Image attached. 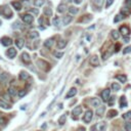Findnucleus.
<instances>
[{"instance_id": "f257e3e1", "label": "nucleus", "mask_w": 131, "mask_h": 131, "mask_svg": "<svg viewBox=\"0 0 131 131\" xmlns=\"http://www.w3.org/2000/svg\"><path fill=\"white\" fill-rule=\"evenodd\" d=\"M106 129H107V123L103 122V121L95 124L92 127V130L93 131H106Z\"/></svg>"}, {"instance_id": "f03ea898", "label": "nucleus", "mask_w": 131, "mask_h": 131, "mask_svg": "<svg viewBox=\"0 0 131 131\" xmlns=\"http://www.w3.org/2000/svg\"><path fill=\"white\" fill-rule=\"evenodd\" d=\"M120 33L124 36V37H128L129 35H130V33H131V30H130V28L128 27V26H126V25H123V26H121L120 27Z\"/></svg>"}, {"instance_id": "7ed1b4c3", "label": "nucleus", "mask_w": 131, "mask_h": 131, "mask_svg": "<svg viewBox=\"0 0 131 131\" xmlns=\"http://www.w3.org/2000/svg\"><path fill=\"white\" fill-rule=\"evenodd\" d=\"M81 113H82V107H80V106L76 107L72 111V117H73V119L74 120H77L78 117H79V115H81Z\"/></svg>"}, {"instance_id": "20e7f679", "label": "nucleus", "mask_w": 131, "mask_h": 131, "mask_svg": "<svg viewBox=\"0 0 131 131\" xmlns=\"http://www.w3.org/2000/svg\"><path fill=\"white\" fill-rule=\"evenodd\" d=\"M22 20H23V22L25 23V24H32L33 23V21H34V16L33 15H31V14H29V13H26V14H23L22 15Z\"/></svg>"}, {"instance_id": "39448f33", "label": "nucleus", "mask_w": 131, "mask_h": 131, "mask_svg": "<svg viewBox=\"0 0 131 131\" xmlns=\"http://www.w3.org/2000/svg\"><path fill=\"white\" fill-rule=\"evenodd\" d=\"M92 117H93L92 111L91 110H87L86 113H85V115H84V117H83V121L85 123H90V121L92 120Z\"/></svg>"}, {"instance_id": "423d86ee", "label": "nucleus", "mask_w": 131, "mask_h": 131, "mask_svg": "<svg viewBox=\"0 0 131 131\" xmlns=\"http://www.w3.org/2000/svg\"><path fill=\"white\" fill-rule=\"evenodd\" d=\"M110 94H111L110 89H104V90H102V92H101V98H102V100H103V101H108L109 98H110Z\"/></svg>"}, {"instance_id": "0eeeda50", "label": "nucleus", "mask_w": 131, "mask_h": 131, "mask_svg": "<svg viewBox=\"0 0 131 131\" xmlns=\"http://www.w3.org/2000/svg\"><path fill=\"white\" fill-rule=\"evenodd\" d=\"M6 54H7V57L9 58V59H14L15 58V55H16V49L15 48H13V47H10L7 51H6Z\"/></svg>"}, {"instance_id": "6e6552de", "label": "nucleus", "mask_w": 131, "mask_h": 131, "mask_svg": "<svg viewBox=\"0 0 131 131\" xmlns=\"http://www.w3.org/2000/svg\"><path fill=\"white\" fill-rule=\"evenodd\" d=\"M89 63L93 67H98L99 66V60H98V58L96 55H92L90 58V60H89Z\"/></svg>"}, {"instance_id": "1a4fd4ad", "label": "nucleus", "mask_w": 131, "mask_h": 131, "mask_svg": "<svg viewBox=\"0 0 131 131\" xmlns=\"http://www.w3.org/2000/svg\"><path fill=\"white\" fill-rule=\"evenodd\" d=\"M0 42H1V44L4 45V46H9V45L12 44V40L9 37H2L1 40H0Z\"/></svg>"}, {"instance_id": "9d476101", "label": "nucleus", "mask_w": 131, "mask_h": 131, "mask_svg": "<svg viewBox=\"0 0 131 131\" xmlns=\"http://www.w3.org/2000/svg\"><path fill=\"white\" fill-rule=\"evenodd\" d=\"M22 60L25 64H30L31 63V58L30 55L27 53V52H23L22 53Z\"/></svg>"}, {"instance_id": "9b49d317", "label": "nucleus", "mask_w": 131, "mask_h": 131, "mask_svg": "<svg viewBox=\"0 0 131 131\" xmlns=\"http://www.w3.org/2000/svg\"><path fill=\"white\" fill-rule=\"evenodd\" d=\"M116 79L119 80V82H121V83H126V81H127V76L124 75V74H120V75H117V76H116Z\"/></svg>"}, {"instance_id": "f8f14e48", "label": "nucleus", "mask_w": 131, "mask_h": 131, "mask_svg": "<svg viewBox=\"0 0 131 131\" xmlns=\"http://www.w3.org/2000/svg\"><path fill=\"white\" fill-rule=\"evenodd\" d=\"M0 108H2L4 110H9V109H11V106H10L9 103H7L6 101L0 99Z\"/></svg>"}, {"instance_id": "ddd939ff", "label": "nucleus", "mask_w": 131, "mask_h": 131, "mask_svg": "<svg viewBox=\"0 0 131 131\" xmlns=\"http://www.w3.org/2000/svg\"><path fill=\"white\" fill-rule=\"evenodd\" d=\"M100 103H101V101L98 98H96V97H93L91 99V104H92V107H94V108H99Z\"/></svg>"}, {"instance_id": "4468645a", "label": "nucleus", "mask_w": 131, "mask_h": 131, "mask_svg": "<svg viewBox=\"0 0 131 131\" xmlns=\"http://www.w3.org/2000/svg\"><path fill=\"white\" fill-rule=\"evenodd\" d=\"M76 94H77V89H76V88H71V89L69 90V92L67 93V95H66V98L73 97V96H75Z\"/></svg>"}, {"instance_id": "2eb2a0df", "label": "nucleus", "mask_w": 131, "mask_h": 131, "mask_svg": "<svg viewBox=\"0 0 131 131\" xmlns=\"http://www.w3.org/2000/svg\"><path fill=\"white\" fill-rule=\"evenodd\" d=\"M119 102H120V107H121L122 109H124V108H126V107H127V100H126V97H125L124 95L120 97Z\"/></svg>"}, {"instance_id": "dca6fc26", "label": "nucleus", "mask_w": 131, "mask_h": 131, "mask_svg": "<svg viewBox=\"0 0 131 131\" xmlns=\"http://www.w3.org/2000/svg\"><path fill=\"white\" fill-rule=\"evenodd\" d=\"M3 14H4L5 17H7V18H10V17L12 16V12H11V10H10L8 7L3 8Z\"/></svg>"}, {"instance_id": "f3484780", "label": "nucleus", "mask_w": 131, "mask_h": 131, "mask_svg": "<svg viewBox=\"0 0 131 131\" xmlns=\"http://www.w3.org/2000/svg\"><path fill=\"white\" fill-rule=\"evenodd\" d=\"M14 43H15V45H16V47H17L18 49H22L23 46H24V44H25V41H24L23 39L18 38V39H16V40L14 41Z\"/></svg>"}, {"instance_id": "a211bd4d", "label": "nucleus", "mask_w": 131, "mask_h": 131, "mask_svg": "<svg viewBox=\"0 0 131 131\" xmlns=\"http://www.w3.org/2000/svg\"><path fill=\"white\" fill-rule=\"evenodd\" d=\"M67 41L66 40H64V39H61L59 42H58V48L59 49H64L66 46H67Z\"/></svg>"}, {"instance_id": "6ab92c4d", "label": "nucleus", "mask_w": 131, "mask_h": 131, "mask_svg": "<svg viewBox=\"0 0 131 131\" xmlns=\"http://www.w3.org/2000/svg\"><path fill=\"white\" fill-rule=\"evenodd\" d=\"M30 78V75L27 72H21L20 74V79L21 80H28Z\"/></svg>"}, {"instance_id": "aec40b11", "label": "nucleus", "mask_w": 131, "mask_h": 131, "mask_svg": "<svg viewBox=\"0 0 131 131\" xmlns=\"http://www.w3.org/2000/svg\"><path fill=\"white\" fill-rule=\"evenodd\" d=\"M72 20H73V17H72L71 15H66V16H64V18H63V23H64L65 26H68V25L72 22Z\"/></svg>"}, {"instance_id": "412c9836", "label": "nucleus", "mask_w": 131, "mask_h": 131, "mask_svg": "<svg viewBox=\"0 0 131 131\" xmlns=\"http://www.w3.org/2000/svg\"><path fill=\"white\" fill-rule=\"evenodd\" d=\"M53 39H52V38H50V39H47L45 42H44V46L46 47V48H50L52 45H53Z\"/></svg>"}, {"instance_id": "4be33fe9", "label": "nucleus", "mask_w": 131, "mask_h": 131, "mask_svg": "<svg viewBox=\"0 0 131 131\" xmlns=\"http://www.w3.org/2000/svg\"><path fill=\"white\" fill-rule=\"evenodd\" d=\"M58 12H60V13H63V12H65L66 11V9H67V5L66 4H64V3H62V4H60L59 6H58Z\"/></svg>"}, {"instance_id": "5701e85b", "label": "nucleus", "mask_w": 131, "mask_h": 131, "mask_svg": "<svg viewBox=\"0 0 131 131\" xmlns=\"http://www.w3.org/2000/svg\"><path fill=\"white\" fill-rule=\"evenodd\" d=\"M12 6H13L14 9L17 10V11H20V10L22 9V3L18 2V1H13V2H12Z\"/></svg>"}, {"instance_id": "b1692460", "label": "nucleus", "mask_w": 131, "mask_h": 131, "mask_svg": "<svg viewBox=\"0 0 131 131\" xmlns=\"http://www.w3.org/2000/svg\"><path fill=\"white\" fill-rule=\"evenodd\" d=\"M43 12H44V14L47 15V16H51V15H52V10H51V8H50L49 6H46V7L43 9Z\"/></svg>"}, {"instance_id": "393cba45", "label": "nucleus", "mask_w": 131, "mask_h": 131, "mask_svg": "<svg viewBox=\"0 0 131 131\" xmlns=\"http://www.w3.org/2000/svg\"><path fill=\"white\" fill-rule=\"evenodd\" d=\"M104 110H106V108H104L103 106H100L99 108H97V110H96V114H97V116H102L103 115V113H104Z\"/></svg>"}, {"instance_id": "a878e982", "label": "nucleus", "mask_w": 131, "mask_h": 131, "mask_svg": "<svg viewBox=\"0 0 131 131\" xmlns=\"http://www.w3.org/2000/svg\"><path fill=\"white\" fill-rule=\"evenodd\" d=\"M126 16L125 15H123L121 12L119 13V14H117L116 16H115V18H114V23H118V22H120V21H122L123 18H125Z\"/></svg>"}, {"instance_id": "bb28decb", "label": "nucleus", "mask_w": 131, "mask_h": 131, "mask_svg": "<svg viewBox=\"0 0 131 131\" xmlns=\"http://www.w3.org/2000/svg\"><path fill=\"white\" fill-rule=\"evenodd\" d=\"M118 115V112L116 110H110L108 112V118H114Z\"/></svg>"}, {"instance_id": "cd10ccee", "label": "nucleus", "mask_w": 131, "mask_h": 131, "mask_svg": "<svg viewBox=\"0 0 131 131\" xmlns=\"http://www.w3.org/2000/svg\"><path fill=\"white\" fill-rule=\"evenodd\" d=\"M29 37H30V39H36L39 37V33L37 31H32V32H30Z\"/></svg>"}, {"instance_id": "c85d7f7f", "label": "nucleus", "mask_w": 131, "mask_h": 131, "mask_svg": "<svg viewBox=\"0 0 131 131\" xmlns=\"http://www.w3.org/2000/svg\"><path fill=\"white\" fill-rule=\"evenodd\" d=\"M78 11H79V9H78L77 7H75V6L69 7V12H70V14H77Z\"/></svg>"}, {"instance_id": "c756f323", "label": "nucleus", "mask_w": 131, "mask_h": 131, "mask_svg": "<svg viewBox=\"0 0 131 131\" xmlns=\"http://www.w3.org/2000/svg\"><path fill=\"white\" fill-rule=\"evenodd\" d=\"M66 120H67V115H66V114L62 115V116L60 117V119H59V123H60V125H64V124L66 123Z\"/></svg>"}, {"instance_id": "7c9ffc66", "label": "nucleus", "mask_w": 131, "mask_h": 131, "mask_svg": "<svg viewBox=\"0 0 131 131\" xmlns=\"http://www.w3.org/2000/svg\"><path fill=\"white\" fill-rule=\"evenodd\" d=\"M123 119L126 120V121H130V120H131V111L125 113V114L123 115Z\"/></svg>"}, {"instance_id": "2f4dec72", "label": "nucleus", "mask_w": 131, "mask_h": 131, "mask_svg": "<svg viewBox=\"0 0 131 131\" xmlns=\"http://www.w3.org/2000/svg\"><path fill=\"white\" fill-rule=\"evenodd\" d=\"M7 92L9 93V95H10V96H14V95L16 94V90H15L13 87H9V88H8V90H7Z\"/></svg>"}, {"instance_id": "473e14b6", "label": "nucleus", "mask_w": 131, "mask_h": 131, "mask_svg": "<svg viewBox=\"0 0 131 131\" xmlns=\"http://www.w3.org/2000/svg\"><path fill=\"white\" fill-rule=\"evenodd\" d=\"M111 35H112V37H113L115 40L119 39V32H118V31L113 30V31H112V33H111Z\"/></svg>"}, {"instance_id": "72a5a7b5", "label": "nucleus", "mask_w": 131, "mask_h": 131, "mask_svg": "<svg viewBox=\"0 0 131 131\" xmlns=\"http://www.w3.org/2000/svg\"><path fill=\"white\" fill-rule=\"evenodd\" d=\"M112 89H113L114 91H119V90L121 89V87H120V85H119L118 83H113V84H112Z\"/></svg>"}, {"instance_id": "f704fd0d", "label": "nucleus", "mask_w": 131, "mask_h": 131, "mask_svg": "<svg viewBox=\"0 0 131 131\" xmlns=\"http://www.w3.org/2000/svg\"><path fill=\"white\" fill-rule=\"evenodd\" d=\"M44 3H45L44 0H35V1H34V4L36 6H42Z\"/></svg>"}, {"instance_id": "c9c22d12", "label": "nucleus", "mask_w": 131, "mask_h": 131, "mask_svg": "<svg viewBox=\"0 0 131 131\" xmlns=\"http://www.w3.org/2000/svg\"><path fill=\"white\" fill-rule=\"evenodd\" d=\"M93 3L97 6V7H100L103 3V0H93Z\"/></svg>"}, {"instance_id": "e433bc0d", "label": "nucleus", "mask_w": 131, "mask_h": 131, "mask_svg": "<svg viewBox=\"0 0 131 131\" xmlns=\"http://www.w3.org/2000/svg\"><path fill=\"white\" fill-rule=\"evenodd\" d=\"M124 127H125V130L126 131H131V123L130 122H126L125 125H124Z\"/></svg>"}, {"instance_id": "4c0bfd02", "label": "nucleus", "mask_w": 131, "mask_h": 131, "mask_svg": "<svg viewBox=\"0 0 131 131\" xmlns=\"http://www.w3.org/2000/svg\"><path fill=\"white\" fill-rule=\"evenodd\" d=\"M53 55H54L57 59H61V58L64 55V52H59V51H55L54 53H53Z\"/></svg>"}, {"instance_id": "58836bf2", "label": "nucleus", "mask_w": 131, "mask_h": 131, "mask_svg": "<svg viewBox=\"0 0 131 131\" xmlns=\"http://www.w3.org/2000/svg\"><path fill=\"white\" fill-rule=\"evenodd\" d=\"M85 17L84 18H82V20H80V22H89L91 18H92V16L90 15V14H88V15H84Z\"/></svg>"}, {"instance_id": "ea45409f", "label": "nucleus", "mask_w": 131, "mask_h": 131, "mask_svg": "<svg viewBox=\"0 0 131 131\" xmlns=\"http://www.w3.org/2000/svg\"><path fill=\"white\" fill-rule=\"evenodd\" d=\"M111 55V51H108V52H104L102 54V60H107L109 57Z\"/></svg>"}, {"instance_id": "a19ab883", "label": "nucleus", "mask_w": 131, "mask_h": 131, "mask_svg": "<svg viewBox=\"0 0 131 131\" xmlns=\"http://www.w3.org/2000/svg\"><path fill=\"white\" fill-rule=\"evenodd\" d=\"M130 52H131V46H128V47L124 48V50H123V53H124V54H126V53H130Z\"/></svg>"}, {"instance_id": "79ce46f5", "label": "nucleus", "mask_w": 131, "mask_h": 131, "mask_svg": "<svg viewBox=\"0 0 131 131\" xmlns=\"http://www.w3.org/2000/svg\"><path fill=\"white\" fill-rule=\"evenodd\" d=\"M114 1H115V0H107V3H106V7L107 8H109L113 3H114Z\"/></svg>"}, {"instance_id": "37998d69", "label": "nucleus", "mask_w": 131, "mask_h": 131, "mask_svg": "<svg viewBox=\"0 0 131 131\" xmlns=\"http://www.w3.org/2000/svg\"><path fill=\"white\" fill-rule=\"evenodd\" d=\"M53 25L54 26H59L60 25V18H59V16H55L53 18Z\"/></svg>"}, {"instance_id": "c03bdc74", "label": "nucleus", "mask_w": 131, "mask_h": 131, "mask_svg": "<svg viewBox=\"0 0 131 131\" xmlns=\"http://www.w3.org/2000/svg\"><path fill=\"white\" fill-rule=\"evenodd\" d=\"M6 78H7V74H6V73H3L1 76H0V80L5 81V80H6Z\"/></svg>"}, {"instance_id": "a18cd8bd", "label": "nucleus", "mask_w": 131, "mask_h": 131, "mask_svg": "<svg viewBox=\"0 0 131 131\" xmlns=\"http://www.w3.org/2000/svg\"><path fill=\"white\" fill-rule=\"evenodd\" d=\"M26 93H27V92H26L25 90H20V92H18V96H20V97H23L24 95H26Z\"/></svg>"}, {"instance_id": "49530a36", "label": "nucleus", "mask_w": 131, "mask_h": 131, "mask_svg": "<svg viewBox=\"0 0 131 131\" xmlns=\"http://www.w3.org/2000/svg\"><path fill=\"white\" fill-rule=\"evenodd\" d=\"M30 12H32L33 14H35V15H37L38 14V9H35V8H32V9H30Z\"/></svg>"}, {"instance_id": "de8ad7c7", "label": "nucleus", "mask_w": 131, "mask_h": 131, "mask_svg": "<svg viewBox=\"0 0 131 131\" xmlns=\"http://www.w3.org/2000/svg\"><path fill=\"white\" fill-rule=\"evenodd\" d=\"M120 47H121V45H120L119 43H117V44H116V47H115V52H118V51L120 50Z\"/></svg>"}, {"instance_id": "09e8293b", "label": "nucleus", "mask_w": 131, "mask_h": 131, "mask_svg": "<svg viewBox=\"0 0 131 131\" xmlns=\"http://www.w3.org/2000/svg\"><path fill=\"white\" fill-rule=\"evenodd\" d=\"M13 28L15 29V28H20V22H15L14 24H13Z\"/></svg>"}, {"instance_id": "8fccbe9b", "label": "nucleus", "mask_w": 131, "mask_h": 131, "mask_svg": "<svg viewBox=\"0 0 131 131\" xmlns=\"http://www.w3.org/2000/svg\"><path fill=\"white\" fill-rule=\"evenodd\" d=\"M23 3L25 5H29L30 4V0H23Z\"/></svg>"}, {"instance_id": "3c124183", "label": "nucleus", "mask_w": 131, "mask_h": 131, "mask_svg": "<svg viewBox=\"0 0 131 131\" xmlns=\"http://www.w3.org/2000/svg\"><path fill=\"white\" fill-rule=\"evenodd\" d=\"M74 2H75L76 4H80V3L82 2V0H74Z\"/></svg>"}, {"instance_id": "603ef678", "label": "nucleus", "mask_w": 131, "mask_h": 131, "mask_svg": "<svg viewBox=\"0 0 131 131\" xmlns=\"http://www.w3.org/2000/svg\"><path fill=\"white\" fill-rule=\"evenodd\" d=\"M129 41H130L129 37H125V38H124V42H126V43H127V42H129Z\"/></svg>"}, {"instance_id": "864d4df0", "label": "nucleus", "mask_w": 131, "mask_h": 131, "mask_svg": "<svg viewBox=\"0 0 131 131\" xmlns=\"http://www.w3.org/2000/svg\"><path fill=\"white\" fill-rule=\"evenodd\" d=\"M3 97H4V98H5V99H8V98H9V96H7V95H6V94H5V95H4V96H3Z\"/></svg>"}, {"instance_id": "5fc2aeb1", "label": "nucleus", "mask_w": 131, "mask_h": 131, "mask_svg": "<svg viewBox=\"0 0 131 131\" xmlns=\"http://www.w3.org/2000/svg\"><path fill=\"white\" fill-rule=\"evenodd\" d=\"M0 122H5V121H4L2 118H0Z\"/></svg>"}, {"instance_id": "6e6d98bb", "label": "nucleus", "mask_w": 131, "mask_h": 131, "mask_svg": "<svg viewBox=\"0 0 131 131\" xmlns=\"http://www.w3.org/2000/svg\"><path fill=\"white\" fill-rule=\"evenodd\" d=\"M1 24H2V22H1V21H0V26H1Z\"/></svg>"}, {"instance_id": "4d7b16f0", "label": "nucleus", "mask_w": 131, "mask_h": 131, "mask_svg": "<svg viewBox=\"0 0 131 131\" xmlns=\"http://www.w3.org/2000/svg\"><path fill=\"white\" fill-rule=\"evenodd\" d=\"M68 1H69V2H71V1H73V0H68Z\"/></svg>"}, {"instance_id": "13d9d810", "label": "nucleus", "mask_w": 131, "mask_h": 131, "mask_svg": "<svg viewBox=\"0 0 131 131\" xmlns=\"http://www.w3.org/2000/svg\"><path fill=\"white\" fill-rule=\"evenodd\" d=\"M0 12H1V8H0Z\"/></svg>"}]
</instances>
